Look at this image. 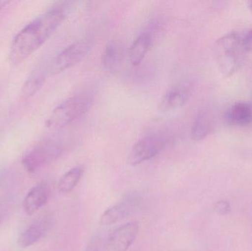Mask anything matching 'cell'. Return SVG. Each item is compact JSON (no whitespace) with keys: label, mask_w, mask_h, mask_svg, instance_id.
<instances>
[{"label":"cell","mask_w":252,"mask_h":251,"mask_svg":"<svg viewBox=\"0 0 252 251\" xmlns=\"http://www.w3.org/2000/svg\"><path fill=\"white\" fill-rule=\"evenodd\" d=\"M69 4L56 3L16 34L9 53L12 63H22L45 43L64 20Z\"/></svg>","instance_id":"6da1fadb"},{"label":"cell","mask_w":252,"mask_h":251,"mask_svg":"<svg viewBox=\"0 0 252 251\" xmlns=\"http://www.w3.org/2000/svg\"><path fill=\"white\" fill-rule=\"evenodd\" d=\"M244 52L242 37L237 32L226 34L216 41L213 53L223 75L231 76L238 71L242 64Z\"/></svg>","instance_id":"7a4b0ae2"},{"label":"cell","mask_w":252,"mask_h":251,"mask_svg":"<svg viewBox=\"0 0 252 251\" xmlns=\"http://www.w3.org/2000/svg\"><path fill=\"white\" fill-rule=\"evenodd\" d=\"M93 97L89 94L72 96L53 110L46 122L47 128L61 130L84 116L92 106Z\"/></svg>","instance_id":"3957f363"},{"label":"cell","mask_w":252,"mask_h":251,"mask_svg":"<svg viewBox=\"0 0 252 251\" xmlns=\"http://www.w3.org/2000/svg\"><path fill=\"white\" fill-rule=\"evenodd\" d=\"M64 150V145L60 141L44 140L35 144L24 154L22 165L28 172H35L40 168L59 159L63 154Z\"/></svg>","instance_id":"277c9868"},{"label":"cell","mask_w":252,"mask_h":251,"mask_svg":"<svg viewBox=\"0 0 252 251\" xmlns=\"http://www.w3.org/2000/svg\"><path fill=\"white\" fill-rule=\"evenodd\" d=\"M92 40L83 38L62 50L53 60L50 66V73L57 75L82 61L90 53Z\"/></svg>","instance_id":"5b68a950"},{"label":"cell","mask_w":252,"mask_h":251,"mask_svg":"<svg viewBox=\"0 0 252 251\" xmlns=\"http://www.w3.org/2000/svg\"><path fill=\"white\" fill-rule=\"evenodd\" d=\"M167 144V139L160 134H152L141 139L132 147L127 162L136 166L159 154Z\"/></svg>","instance_id":"8992f818"},{"label":"cell","mask_w":252,"mask_h":251,"mask_svg":"<svg viewBox=\"0 0 252 251\" xmlns=\"http://www.w3.org/2000/svg\"><path fill=\"white\" fill-rule=\"evenodd\" d=\"M142 205V197L138 193H129L100 217V223L111 225L136 212Z\"/></svg>","instance_id":"52a82bcc"},{"label":"cell","mask_w":252,"mask_h":251,"mask_svg":"<svg viewBox=\"0 0 252 251\" xmlns=\"http://www.w3.org/2000/svg\"><path fill=\"white\" fill-rule=\"evenodd\" d=\"M139 223L130 222L114 230L109 234L110 247L113 251H127L139 233Z\"/></svg>","instance_id":"ba28073f"},{"label":"cell","mask_w":252,"mask_h":251,"mask_svg":"<svg viewBox=\"0 0 252 251\" xmlns=\"http://www.w3.org/2000/svg\"><path fill=\"white\" fill-rule=\"evenodd\" d=\"M50 227V220L43 218L37 220L27 227L19 236L18 246L21 249H28L41 240L48 232Z\"/></svg>","instance_id":"9c48e42d"},{"label":"cell","mask_w":252,"mask_h":251,"mask_svg":"<svg viewBox=\"0 0 252 251\" xmlns=\"http://www.w3.org/2000/svg\"><path fill=\"white\" fill-rule=\"evenodd\" d=\"M50 197V190L45 183L41 182L34 186L30 190L24 200L23 206L28 215L38 212L45 206Z\"/></svg>","instance_id":"30bf717a"},{"label":"cell","mask_w":252,"mask_h":251,"mask_svg":"<svg viewBox=\"0 0 252 251\" xmlns=\"http://www.w3.org/2000/svg\"><path fill=\"white\" fill-rule=\"evenodd\" d=\"M224 119L228 124L245 127L252 123V106L250 103L239 102L231 106L225 112Z\"/></svg>","instance_id":"8fae6325"},{"label":"cell","mask_w":252,"mask_h":251,"mask_svg":"<svg viewBox=\"0 0 252 251\" xmlns=\"http://www.w3.org/2000/svg\"><path fill=\"white\" fill-rule=\"evenodd\" d=\"M215 124L214 115L210 109L198 112L191 129V137L194 141H201L211 133Z\"/></svg>","instance_id":"7c38bea8"},{"label":"cell","mask_w":252,"mask_h":251,"mask_svg":"<svg viewBox=\"0 0 252 251\" xmlns=\"http://www.w3.org/2000/svg\"><path fill=\"white\" fill-rule=\"evenodd\" d=\"M152 35L149 32H142L133 41L128 50V58L133 66H136L142 63L146 55L152 47Z\"/></svg>","instance_id":"4fadbf2b"},{"label":"cell","mask_w":252,"mask_h":251,"mask_svg":"<svg viewBox=\"0 0 252 251\" xmlns=\"http://www.w3.org/2000/svg\"><path fill=\"white\" fill-rule=\"evenodd\" d=\"M123 47L118 41L108 43L102 55V66L109 72H115L121 66L123 60Z\"/></svg>","instance_id":"5bb4252c"},{"label":"cell","mask_w":252,"mask_h":251,"mask_svg":"<svg viewBox=\"0 0 252 251\" xmlns=\"http://www.w3.org/2000/svg\"><path fill=\"white\" fill-rule=\"evenodd\" d=\"M191 96L190 88L185 84L174 85L164 94L162 106L167 109H176L182 107Z\"/></svg>","instance_id":"9a60e30c"},{"label":"cell","mask_w":252,"mask_h":251,"mask_svg":"<svg viewBox=\"0 0 252 251\" xmlns=\"http://www.w3.org/2000/svg\"><path fill=\"white\" fill-rule=\"evenodd\" d=\"M84 173V168L75 167L66 172L59 180L58 190L62 193H70L78 185Z\"/></svg>","instance_id":"2e32d148"},{"label":"cell","mask_w":252,"mask_h":251,"mask_svg":"<svg viewBox=\"0 0 252 251\" xmlns=\"http://www.w3.org/2000/svg\"><path fill=\"white\" fill-rule=\"evenodd\" d=\"M44 81L45 75L41 69L33 71L22 86V97L28 99L35 95L44 85Z\"/></svg>","instance_id":"e0dca14e"},{"label":"cell","mask_w":252,"mask_h":251,"mask_svg":"<svg viewBox=\"0 0 252 251\" xmlns=\"http://www.w3.org/2000/svg\"><path fill=\"white\" fill-rule=\"evenodd\" d=\"M110 249L109 234H97L90 239L84 251H109Z\"/></svg>","instance_id":"ac0fdd59"},{"label":"cell","mask_w":252,"mask_h":251,"mask_svg":"<svg viewBox=\"0 0 252 251\" xmlns=\"http://www.w3.org/2000/svg\"><path fill=\"white\" fill-rule=\"evenodd\" d=\"M215 209L217 211L218 213L220 215H226L230 210V205L225 200H220L216 203Z\"/></svg>","instance_id":"d6986e66"},{"label":"cell","mask_w":252,"mask_h":251,"mask_svg":"<svg viewBox=\"0 0 252 251\" xmlns=\"http://www.w3.org/2000/svg\"><path fill=\"white\" fill-rule=\"evenodd\" d=\"M242 44L246 52H252V29L242 37Z\"/></svg>","instance_id":"ffe728a7"},{"label":"cell","mask_w":252,"mask_h":251,"mask_svg":"<svg viewBox=\"0 0 252 251\" xmlns=\"http://www.w3.org/2000/svg\"><path fill=\"white\" fill-rule=\"evenodd\" d=\"M4 215V206L0 205V223H1V220L3 219V217Z\"/></svg>","instance_id":"44dd1931"},{"label":"cell","mask_w":252,"mask_h":251,"mask_svg":"<svg viewBox=\"0 0 252 251\" xmlns=\"http://www.w3.org/2000/svg\"><path fill=\"white\" fill-rule=\"evenodd\" d=\"M9 3H10V1H0V10H1L3 7H5Z\"/></svg>","instance_id":"7402d4cb"},{"label":"cell","mask_w":252,"mask_h":251,"mask_svg":"<svg viewBox=\"0 0 252 251\" xmlns=\"http://www.w3.org/2000/svg\"><path fill=\"white\" fill-rule=\"evenodd\" d=\"M249 7H250V10L252 12V1H249Z\"/></svg>","instance_id":"603a6c76"}]
</instances>
